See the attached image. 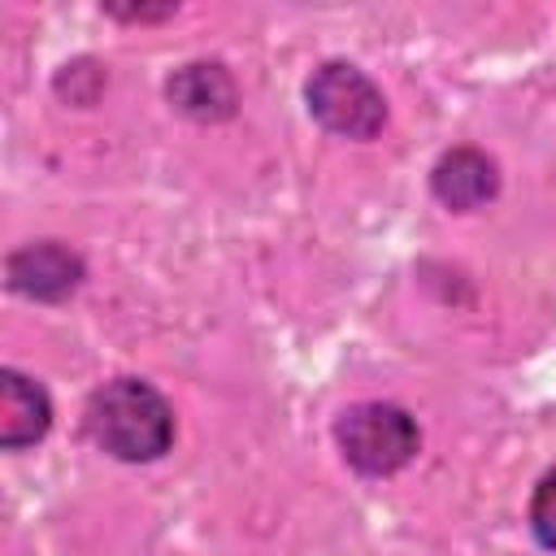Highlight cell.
<instances>
[{
	"instance_id": "6da1fadb",
	"label": "cell",
	"mask_w": 556,
	"mask_h": 556,
	"mask_svg": "<svg viewBox=\"0 0 556 556\" xmlns=\"http://www.w3.org/2000/svg\"><path fill=\"white\" fill-rule=\"evenodd\" d=\"M91 439L117 460H156L174 443V408L143 378H113L87 400Z\"/></svg>"
},
{
	"instance_id": "7a4b0ae2",
	"label": "cell",
	"mask_w": 556,
	"mask_h": 556,
	"mask_svg": "<svg viewBox=\"0 0 556 556\" xmlns=\"http://www.w3.org/2000/svg\"><path fill=\"white\" fill-rule=\"evenodd\" d=\"M339 447H343V460L361 473H395L413 460L421 434H417V421L395 408V404H382V400H369V404H352L339 426Z\"/></svg>"
},
{
	"instance_id": "3957f363",
	"label": "cell",
	"mask_w": 556,
	"mask_h": 556,
	"mask_svg": "<svg viewBox=\"0 0 556 556\" xmlns=\"http://www.w3.org/2000/svg\"><path fill=\"white\" fill-rule=\"evenodd\" d=\"M304 96H308L313 117L326 130L348 135V139H374L382 130V122H387L382 91L348 61H326L321 70H313Z\"/></svg>"
},
{
	"instance_id": "277c9868",
	"label": "cell",
	"mask_w": 556,
	"mask_h": 556,
	"mask_svg": "<svg viewBox=\"0 0 556 556\" xmlns=\"http://www.w3.org/2000/svg\"><path fill=\"white\" fill-rule=\"evenodd\" d=\"M9 282L30 300H65L83 282V261L65 243L39 239L9 256Z\"/></svg>"
},
{
	"instance_id": "5b68a950",
	"label": "cell",
	"mask_w": 556,
	"mask_h": 556,
	"mask_svg": "<svg viewBox=\"0 0 556 556\" xmlns=\"http://www.w3.org/2000/svg\"><path fill=\"white\" fill-rule=\"evenodd\" d=\"M430 187L447 208H478V204H486L495 195L500 174H495V161L486 152L452 148L447 156H439V165L430 174Z\"/></svg>"
},
{
	"instance_id": "8992f818",
	"label": "cell",
	"mask_w": 556,
	"mask_h": 556,
	"mask_svg": "<svg viewBox=\"0 0 556 556\" xmlns=\"http://www.w3.org/2000/svg\"><path fill=\"white\" fill-rule=\"evenodd\" d=\"M48 421H52V404H48L43 387L17 369H4L0 374V443L9 452H17V447L43 439Z\"/></svg>"
},
{
	"instance_id": "52a82bcc",
	"label": "cell",
	"mask_w": 556,
	"mask_h": 556,
	"mask_svg": "<svg viewBox=\"0 0 556 556\" xmlns=\"http://www.w3.org/2000/svg\"><path fill=\"white\" fill-rule=\"evenodd\" d=\"M169 100L187 117L222 122V117L235 113V78L213 61H195V65H182L169 78Z\"/></svg>"
},
{
	"instance_id": "ba28073f",
	"label": "cell",
	"mask_w": 556,
	"mask_h": 556,
	"mask_svg": "<svg viewBox=\"0 0 556 556\" xmlns=\"http://www.w3.org/2000/svg\"><path fill=\"white\" fill-rule=\"evenodd\" d=\"M530 526H534L539 543L556 552V469L534 486V500H530Z\"/></svg>"
}]
</instances>
